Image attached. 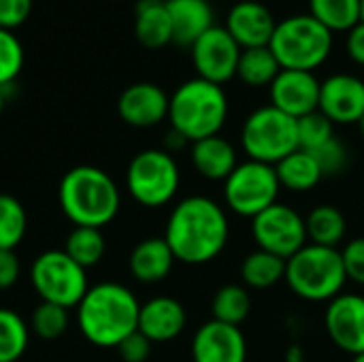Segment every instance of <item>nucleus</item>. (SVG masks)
Here are the masks:
<instances>
[{
    "mask_svg": "<svg viewBox=\"0 0 364 362\" xmlns=\"http://www.w3.org/2000/svg\"><path fill=\"white\" fill-rule=\"evenodd\" d=\"M230 237L228 215L209 196H188L171 211L164 239L175 260L186 265H207L215 260Z\"/></svg>",
    "mask_w": 364,
    "mask_h": 362,
    "instance_id": "obj_1",
    "label": "nucleus"
},
{
    "mask_svg": "<svg viewBox=\"0 0 364 362\" xmlns=\"http://www.w3.org/2000/svg\"><path fill=\"white\" fill-rule=\"evenodd\" d=\"M141 305L126 286L105 282L92 286L77 305V324L83 337L98 348H117L139 331Z\"/></svg>",
    "mask_w": 364,
    "mask_h": 362,
    "instance_id": "obj_2",
    "label": "nucleus"
},
{
    "mask_svg": "<svg viewBox=\"0 0 364 362\" xmlns=\"http://www.w3.org/2000/svg\"><path fill=\"white\" fill-rule=\"evenodd\" d=\"M58 201L62 213L75 226H92L100 230L115 220L122 205L119 190L111 175L87 164L75 166L62 177Z\"/></svg>",
    "mask_w": 364,
    "mask_h": 362,
    "instance_id": "obj_3",
    "label": "nucleus"
},
{
    "mask_svg": "<svg viewBox=\"0 0 364 362\" xmlns=\"http://www.w3.org/2000/svg\"><path fill=\"white\" fill-rule=\"evenodd\" d=\"M228 119V96L224 85L200 77L183 81L168 100L171 128L190 143L220 134Z\"/></svg>",
    "mask_w": 364,
    "mask_h": 362,
    "instance_id": "obj_4",
    "label": "nucleus"
},
{
    "mask_svg": "<svg viewBox=\"0 0 364 362\" xmlns=\"http://www.w3.org/2000/svg\"><path fill=\"white\" fill-rule=\"evenodd\" d=\"M284 280L296 297L311 303H331L343 294L348 273L337 247L307 243L286 260Z\"/></svg>",
    "mask_w": 364,
    "mask_h": 362,
    "instance_id": "obj_5",
    "label": "nucleus"
},
{
    "mask_svg": "<svg viewBox=\"0 0 364 362\" xmlns=\"http://www.w3.org/2000/svg\"><path fill=\"white\" fill-rule=\"evenodd\" d=\"M333 45L335 34L309 13H296L277 21L269 43L282 68L307 73H314L331 58Z\"/></svg>",
    "mask_w": 364,
    "mask_h": 362,
    "instance_id": "obj_6",
    "label": "nucleus"
},
{
    "mask_svg": "<svg viewBox=\"0 0 364 362\" xmlns=\"http://www.w3.org/2000/svg\"><path fill=\"white\" fill-rule=\"evenodd\" d=\"M241 145L250 160L275 166L299 149L296 119L275 109L273 105L258 107L243 122Z\"/></svg>",
    "mask_w": 364,
    "mask_h": 362,
    "instance_id": "obj_7",
    "label": "nucleus"
},
{
    "mask_svg": "<svg viewBox=\"0 0 364 362\" xmlns=\"http://www.w3.org/2000/svg\"><path fill=\"white\" fill-rule=\"evenodd\" d=\"M179 164L166 149H145L136 154L126 171V188L130 196L149 209L164 207L179 190Z\"/></svg>",
    "mask_w": 364,
    "mask_h": 362,
    "instance_id": "obj_8",
    "label": "nucleus"
},
{
    "mask_svg": "<svg viewBox=\"0 0 364 362\" xmlns=\"http://www.w3.org/2000/svg\"><path fill=\"white\" fill-rule=\"evenodd\" d=\"M30 280L41 301L66 309L77 307L90 290L85 269L79 267L64 250L43 252L32 262Z\"/></svg>",
    "mask_w": 364,
    "mask_h": 362,
    "instance_id": "obj_9",
    "label": "nucleus"
},
{
    "mask_svg": "<svg viewBox=\"0 0 364 362\" xmlns=\"http://www.w3.org/2000/svg\"><path fill=\"white\" fill-rule=\"evenodd\" d=\"M279 188L275 166L245 160L224 181V201L232 213L254 220L277 203Z\"/></svg>",
    "mask_w": 364,
    "mask_h": 362,
    "instance_id": "obj_10",
    "label": "nucleus"
},
{
    "mask_svg": "<svg viewBox=\"0 0 364 362\" xmlns=\"http://www.w3.org/2000/svg\"><path fill=\"white\" fill-rule=\"evenodd\" d=\"M252 237L258 250L288 260L307 245L305 218L296 209L275 203L252 220Z\"/></svg>",
    "mask_w": 364,
    "mask_h": 362,
    "instance_id": "obj_11",
    "label": "nucleus"
},
{
    "mask_svg": "<svg viewBox=\"0 0 364 362\" xmlns=\"http://www.w3.org/2000/svg\"><path fill=\"white\" fill-rule=\"evenodd\" d=\"M241 47L237 41L228 34L224 26L209 28L192 47V64L196 68V75L205 81L224 85L230 79L237 77V66L241 58Z\"/></svg>",
    "mask_w": 364,
    "mask_h": 362,
    "instance_id": "obj_12",
    "label": "nucleus"
},
{
    "mask_svg": "<svg viewBox=\"0 0 364 362\" xmlns=\"http://www.w3.org/2000/svg\"><path fill=\"white\" fill-rule=\"evenodd\" d=\"M318 111L333 124H358L364 115V79L350 73H335L320 85Z\"/></svg>",
    "mask_w": 364,
    "mask_h": 362,
    "instance_id": "obj_13",
    "label": "nucleus"
},
{
    "mask_svg": "<svg viewBox=\"0 0 364 362\" xmlns=\"http://www.w3.org/2000/svg\"><path fill=\"white\" fill-rule=\"evenodd\" d=\"M320 85H322V81L314 73L282 68V73L269 85L271 105L275 109L284 111L286 115L299 119L303 115L318 111Z\"/></svg>",
    "mask_w": 364,
    "mask_h": 362,
    "instance_id": "obj_14",
    "label": "nucleus"
},
{
    "mask_svg": "<svg viewBox=\"0 0 364 362\" xmlns=\"http://www.w3.org/2000/svg\"><path fill=\"white\" fill-rule=\"evenodd\" d=\"M324 326L331 341L356 356L364 352V297L360 294H339L328 303Z\"/></svg>",
    "mask_w": 364,
    "mask_h": 362,
    "instance_id": "obj_15",
    "label": "nucleus"
},
{
    "mask_svg": "<svg viewBox=\"0 0 364 362\" xmlns=\"http://www.w3.org/2000/svg\"><path fill=\"white\" fill-rule=\"evenodd\" d=\"M192 358L194 362H245V335L239 326L209 320L194 335Z\"/></svg>",
    "mask_w": 364,
    "mask_h": 362,
    "instance_id": "obj_16",
    "label": "nucleus"
},
{
    "mask_svg": "<svg viewBox=\"0 0 364 362\" xmlns=\"http://www.w3.org/2000/svg\"><path fill=\"white\" fill-rule=\"evenodd\" d=\"M168 100L171 96L160 85L141 81L119 94L117 113L132 128H151L168 117Z\"/></svg>",
    "mask_w": 364,
    "mask_h": 362,
    "instance_id": "obj_17",
    "label": "nucleus"
},
{
    "mask_svg": "<svg viewBox=\"0 0 364 362\" xmlns=\"http://www.w3.org/2000/svg\"><path fill=\"white\" fill-rule=\"evenodd\" d=\"M275 17L271 9L258 0H239L226 15V30L241 49L269 47L275 32Z\"/></svg>",
    "mask_w": 364,
    "mask_h": 362,
    "instance_id": "obj_18",
    "label": "nucleus"
},
{
    "mask_svg": "<svg viewBox=\"0 0 364 362\" xmlns=\"http://www.w3.org/2000/svg\"><path fill=\"white\" fill-rule=\"evenodd\" d=\"M188 316L183 305L171 297H156L141 305L139 312V333H143L151 344H166L179 337L186 329Z\"/></svg>",
    "mask_w": 364,
    "mask_h": 362,
    "instance_id": "obj_19",
    "label": "nucleus"
},
{
    "mask_svg": "<svg viewBox=\"0 0 364 362\" xmlns=\"http://www.w3.org/2000/svg\"><path fill=\"white\" fill-rule=\"evenodd\" d=\"M173 23V43L192 47L209 28L215 26V13L209 0H166Z\"/></svg>",
    "mask_w": 364,
    "mask_h": 362,
    "instance_id": "obj_20",
    "label": "nucleus"
},
{
    "mask_svg": "<svg viewBox=\"0 0 364 362\" xmlns=\"http://www.w3.org/2000/svg\"><path fill=\"white\" fill-rule=\"evenodd\" d=\"M190 158L198 175L209 181H226L239 164L237 149L228 139L220 134L192 143Z\"/></svg>",
    "mask_w": 364,
    "mask_h": 362,
    "instance_id": "obj_21",
    "label": "nucleus"
},
{
    "mask_svg": "<svg viewBox=\"0 0 364 362\" xmlns=\"http://www.w3.org/2000/svg\"><path fill=\"white\" fill-rule=\"evenodd\" d=\"M130 273L141 284H158L168 277L175 265V254L164 237L143 239L130 254Z\"/></svg>",
    "mask_w": 364,
    "mask_h": 362,
    "instance_id": "obj_22",
    "label": "nucleus"
},
{
    "mask_svg": "<svg viewBox=\"0 0 364 362\" xmlns=\"http://www.w3.org/2000/svg\"><path fill=\"white\" fill-rule=\"evenodd\" d=\"M134 36L147 49H162L173 43L166 0H139L134 4Z\"/></svg>",
    "mask_w": 364,
    "mask_h": 362,
    "instance_id": "obj_23",
    "label": "nucleus"
},
{
    "mask_svg": "<svg viewBox=\"0 0 364 362\" xmlns=\"http://www.w3.org/2000/svg\"><path fill=\"white\" fill-rule=\"evenodd\" d=\"M279 186L290 192H309L322 181V169L311 151L296 149L275 164Z\"/></svg>",
    "mask_w": 364,
    "mask_h": 362,
    "instance_id": "obj_24",
    "label": "nucleus"
},
{
    "mask_svg": "<svg viewBox=\"0 0 364 362\" xmlns=\"http://www.w3.org/2000/svg\"><path fill=\"white\" fill-rule=\"evenodd\" d=\"M307 239L316 245L324 247H337L348 233L346 215L335 205H318L307 218H305Z\"/></svg>",
    "mask_w": 364,
    "mask_h": 362,
    "instance_id": "obj_25",
    "label": "nucleus"
},
{
    "mask_svg": "<svg viewBox=\"0 0 364 362\" xmlns=\"http://www.w3.org/2000/svg\"><path fill=\"white\" fill-rule=\"evenodd\" d=\"M282 73L277 58L271 47H252L243 49L237 66V77L250 87H269L275 77Z\"/></svg>",
    "mask_w": 364,
    "mask_h": 362,
    "instance_id": "obj_26",
    "label": "nucleus"
},
{
    "mask_svg": "<svg viewBox=\"0 0 364 362\" xmlns=\"http://www.w3.org/2000/svg\"><path fill=\"white\" fill-rule=\"evenodd\" d=\"M286 277V260L264 250L252 252L241 265V280L247 288L267 290Z\"/></svg>",
    "mask_w": 364,
    "mask_h": 362,
    "instance_id": "obj_27",
    "label": "nucleus"
},
{
    "mask_svg": "<svg viewBox=\"0 0 364 362\" xmlns=\"http://www.w3.org/2000/svg\"><path fill=\"white\" fill-rule=\"evenodd\" d=\"M309 15L333 34H348L360 23V0H309Z\"/></svg>",
    "mask_w": 364,
    "mask_h": 362,
    "instance_id": "obj_28",
    "label": "nucleus"
},
{
    "mask_svg": "<svg viewBox=\"0 0 364 362\" xmlns=\"http://www.w3.org/2000/svg\"><path fill=\"white\" fill-rule=\"evenodd\" d=\"M105 247L102 230L92 226H75L64 243V252L83 269L98 265L105 256Z\"/></svg>",
    "mask_w": 364,
    "mask_h": 362,
    "instance_id": "obj_29",
    "label": "nucleus"
},
{
    "mask_svg": "<svg viewBox=\"0 0 364 362\" xmlns=\"http://www.w3.org/2000/svg\"><path fill=\"white\" fill-rule=\"evenodd\" d=\"M211 309H213V320L241 326L250 318V312H252V299H250L247 288L239 284L222 286L213 297Z\"/></svg>",
    "mask_w": 364,
    "mask_h": 362,
    "instance_id": "obj_30",
    "label": "nucleus"
},
{
    "mask_svg": "<svg viewBox=\"0 0 364 362\" xmlns=\"http://www.w3.org/2000/svg\"><path fill=\"white\" fill-rule=\"evenodd\" d=\"M30 339V326L15 312L0 307V362H17Z\"/></svg>",
    "mask_w": 364,
    "mask_h": 362,
    "instance_id": "obj_31",
    "label": "nucleus"
},
{
    "mask_svg": "<svg viewBox=\"0 0 364 362\" xmlns=\"http://www.w3.org/2000/svg\"><path fill=\"white\" fill-rule=\"evenodd\" d=\"M26 226L23 205L11 194H0V250H15L26 235Z\"/></svg>",
    "mask_w": 364,
    "mask_h": 362,
    "instance_id": "obj_32",
    "label": "nucleus"
},
{
    "mask_svg": "<svg viewBox=\"0 0 364 362\" xmlns=\"http://www.w3.org/2000/svg\"><path fill=\"white\" fill-rule=\"evenodd\" d=\"M30 329L45 341L62 337L68 329V309L41 301L30 316Z\"/></svg>",
    "mask_w": 364,
    "mask_h": 362,
    "instance_id": "obj_33",
    "label": "nucleus"
},
{
    "mask_svg": "<svg viewBox=\"0 0 364 362\" xmlns=\"http://www.w3.org/2000/svg\"><path fill=\"white\" fill-rule=\"evenodd\" d=\"M296 126H299V149H305L311 154L318 151L322 145H326L335 137V124L320 111L299 117Z\"/></svg>",
    "mask_w": 364,
    "mask_h": 362,
    "instance_id": "obj_34",
    "label": "nucleus"
},
{
    "mask_svg": "<svg viewBox=\"0 0 364 362\" xmlns=\"http://www.w3.org/2000/svg\"><path fill=\"white\" fill-rule=\"evenodd\" d=\"M23 66V47L13 30L0 28V87L11 85Z\"/></svg>",
    "mask_w": 364,
    "mask_h": 362,
    "instance_id": "obj_35",
    "label": "nucleus"
},
{
    "mask_svg": "<svg viewBox=\"0 0 364 362\" xmlns=\"http://www.w3.org/2000/svg\"><path fill=\"white\" fill-rule=\"evenodd\" d=\"M314 156H316L324 177L341 175L346 171V166H348V160H350L346 145L337 137H333L326 145H322L318 151H314Z\"/></svg>",
    "mask_w": 364,
    "mask_h": 362,
    "instance_id": "obj_36",
    "label": "nucleus"
},
{
    "mask_svg": "<svg viewBox=\"0 0 364 362\" xmlns=\"http://www.w3.org/2000/svg\"><path fill=\"white\" fill-rule=\"evenodd\" d=\"M341 256H343V265H346L348 280H352V282L364 286V237L352 239L343 247Z\"/></svg>",
    "mask_w": 364,
    "mask_h": 362,
    "instance_id": "obj_37",
    "label": "nucleus"
},
{
    "mask_svg": "<svg viewBox=\"0 0 364 362\" xmlns=\"http://www.w3.org/2000/svg\"><path fill=\"white\" fill-rule=\"evenodd\" d=\"M34 0H0V28L15 30L32 13Z\"/></svg>",
    "mask_w": 364,
    "mask_h": 362,
    "instance_id": "obj_38",
    "label": "nucleus"
},
{
    "mask_svg": "<svg viewBox=\"0 0 364 362\" xmlns=\"http://www.w3.org/2000/svg\"><path fill=\"white\" fill-rule=\"evenodd\" d=\"M115 350L119 352V356H122L124 362H145L149 358V354H151V341L143 333L134 331Z\"/></svg>",
    "mask_w": 364,
    "mask_h": 362,
    "instance_id": "obj_39",
    "label": "nucleus"
},
{
    "mask_svg": "<svg viewBox=\"0 0 364 362\" xmlns=\"http://www.w3.org/2000/svg\"><path fill=\"white\" fill-rule=\"evenodd\" d=\"M19 280V258L15 250H0V290L15 286Z\"/></svg>",
    "mask_w": 364,
    "mask_h": 362,
    "instance_id": "obj_40",
    "label": "nucleus"
},
{
    "mask_svg": "<svg viewBox=\"0 0 364 362\" xmlns=\"http://www.w3.org/2000/svg\"><path fill=\"white\" fill-rule=\"evenodd\" d=\"M346 51L350 60L358 66H364V21L356 23L346 36Z\"/></svg>",
    "mask_w": 364,
    "mask_h": 362,
    "instance_id": "obj_41",
    "label": "nucleus"
},
{
    "mask_svg": "<svg viewBox=\"0 0 364 362\" xmlns=\"http://www.w3.org/2000/svg\"><path fill=\"white\" fill-rule=\"evenodd\" d=\"M188 143H190V141H188L183 134H179L177 130H173V128H171V132L166 134V147H168V154H171V151H179V149H183Z\"/></svg>",
    "mask_w": 364,
    "mask_h": 362,
    "instance_id": "obj_42",
    "label": "nucleus"
},
{
    "mask_svg": "<svg viewBox=\"0 0 364 362\" xmlns=\"http://www.w3.org/2000/svg\"><path fill=\"white\" fill-rule=\"evenodd\" d=\"M286 362H305V352L301 346H290L288 352H286Z\"/></svg>",
    "mask_w": 364,
    "mask_h": 362,
    "instance_id": "obj_43",
    "label": "nucleus"
},
{
    "mask_svg": "<svg viewBox=\"0 0 364 362\" xmlns=\"http://www.w3.org/2000/svg\"><path fill=\"white\" fill-rule=\"evenodd\" d=\"M2 109H4V90L0 87V115H2Z\"/></svg>",
    "mask_w": 364,
    "mask_h": 362,
    "instance_id": "obj_44",
    "label": "nucleus"
},
{
    "mask_svg": "<svg viewBox=\"0 0 364 362\" xmlns=\"http://www.w3.org/2000/svg\"><path fill=\"white\" fill-rule=\"evenodd\" d=\"M356 126H358V130H360V134H363V139H364V115H363V119H360Z\"/></svg>",
    "mask_w": 364,
    "mask_h": 362,
    "instance_id": "obj_45",
    "label": "nucleus"
},
{
    "mask_svg": "<svg viewBox=\"0 0 364 362\" xmlns=\"http://www.w3.org/2000/svg\"><path fill=\"white\" fill-rule=\"evenodd\" d=\"M352 362H364V352L363 354H356V356H354V361Z\"/></svg>",
    "mask_w": 364,
    "mask_h": 362,
    "instance_id": "obj_46",
    "label": "nucleus"
},
{
    "mask_svg": "<svg viewBox=\"0 0 364 362\" xmlns=\"http://www.w3.org/2000/svg\"><path fill=\"white\" fill-rule=\"evenodd\" d=\"M360 21H364V0H360Z\"/></svg>",
    "mask_w": 364,
    "mask_h": 362,
    "instance_id": "obj_47",
    "label": "nucleus"
}]
</instances>
